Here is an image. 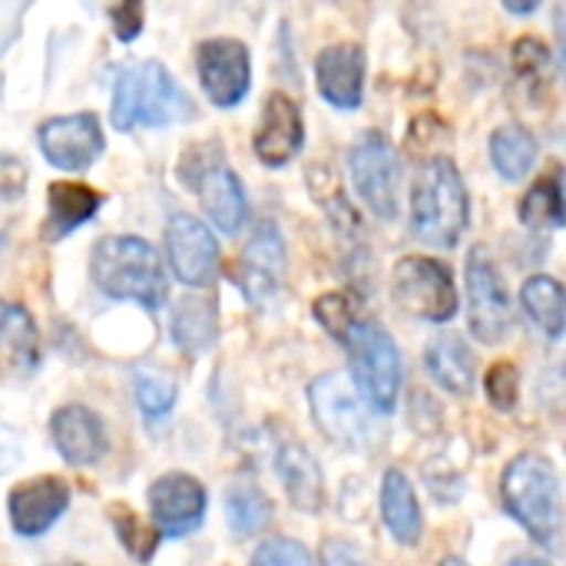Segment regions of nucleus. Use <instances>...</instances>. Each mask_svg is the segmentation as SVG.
<instances>
[{"instance_id":"31","label":"nucleus","mask_w":566,"mask_h":566,"mask_svg":"<svg viewBox=\"0 0 566 566\" xmlns=\"http://www.w3.org/2000/svg\"><path fill=\"white\" fill-rule=\"evenodd\" d=\"M109 521H113L116 537L123 541V547L133 554V560L149 564L153 554H156V547H159V534H156L153 527H146L143 517H136V514H133L129 507H123V504H116V507L109 511Z\"/></svg>"},{"instance_id":"9","label":"nucleus","mask_w":566,"mask_h":566,"mask_svg":"<svg viewBox=\"0 0 566 566\" xmlns=\"http://www.w3.org/2000/svg\"><path fill=\"white\" fill-rule=\"evenodd\" d=\"M348 172L365 199V206L378 219H395L398 216V199H401V163L395 146L381 133H365L352 149H348Z\"/></svg>"},{"instance_id":"42","label":"nucleus","mask_w":566,"mask_h":566,"mask_svg":"<svg viewBox=\"0 0 566 566\" xmlns=\"http://www.w3.org/2000/svg\"><path fill=\"white\" fill-rule=\"evenodd\" d=\"M441 566H468V564H464L461 557H444V560H441Z\"/></svg>"},{"instance_id":"30","label":"nucleus","mask_w":566,"mask_h":566,"mask_svg":"<svg viewBox=\"0 0 566 566\" xmlns=\"http://www.w3.org/2000/svg\"><path fill=\"white\" fill-rule=\"evenodd\" d=\"M315 318L322 322V328L332 338L345 342L348 332L365 318V305L355 292H332V295H322L315 302Z\"/></svg>"},{"instance_id":"20","label":"nucleus","mask_w":566,"mask_h":566,"mask_svg":"<svg viewBox=\"0 0 566 566\" xmlns=\"http://www.w3.org/2000/svg\"><path fill=\"white\" fill-rule=\"evenodd\" d=\"M275 471L282 478V488L292 501V507L305 514H318L325 507V481L318 461L295 441L282 444L275 454Z\"/></svg>"},{"instance_id":"27","label":"nucleus","mask_w":566,"mask_h":566,"mask_svg":"<svg viewBox=\"0 0 566 566\" xmlns=\"http://www.w3.org/2000/svg\"><path fill=\"white\" fill-rule=\"evenodd\" d=\"M226 514L239 537L259 534L272 524V504L252 481H235L226 491Z\"/></svg>"},{"instance_id":"35","label":"nucleus","mask_w":566,"mask_h":566,"mask_svg":"<svg viewBox=\"0 0 566 566\" xmlns=\"http://www.w3.org/2000/svg\"><path fill=\"white\" fill-rule=\"evenodd\" d=\"M484 391L497 411H511L517 405V368L511 361H501L488 371Z\"/></svg>"},{"instance_id":"18","label":"nucleus","mask_w":566,"mask_h":566,"mask_svg":"<svg viewBox=\"0 0 566 566\" xmlns=\"http://www.w3.org/2000/svg\"><path fill=\"white\" fill-rule=\"evenodd\" d=\"M50 434H53V444H56L60 458L66 464H76V468L96 464L109 448L103 418L96 411L83 408V405H63L60 411H53Z\"/></svg>"},{"instance_id":"4","label":"nucleus","mask_w":566,"mask_h":566,"mask_svg":"<svg viewBox=\"0 0 566 566\" xmlns=\"http://www.w3.org/2000/svg\"><path fill=\"white\" fill-rule=\"evenodd\" d=\"M411 226L428 245H458L468 229V189L448 156H431L411 186Z\"/></svg>"},{"instance_id":"38","label":"nucleus","mask_w":566,"mask_h":566,"mask_svg":"<svg viewBox=\"0 0 566 566\" xmlns=\"http://www.w3.org/2000/svg\"><path fill=\"white\" fill-rule=\"evenodd\" d=\"M322 560H325V566H368L361 551L348 541H325Z\"/></svg>"},{"instance_id":"5","label":"nucleus","mask_w":566,"mask_h":566,"mask_svg":"<svg viewBox=\"0 0 566 566\" xmlns=\"http://www.w3.org/2000/svg\"><path fill=\"white\" fill-rule=\"evenodd\" d=\"M342 345L348 348V361H352L348 378L358 388V395L375 411L391 415L401 395V352L395 338L371 318H361Z\"/></svg>"},{"instance_id":"14","label":"nucleus","mask_w":566,"mask_h":566,"mask_svg":"<svg viewBox=\"0 0 566 566\" xmlns=\"http://www.w3.org/2000/svg\"><path fill=\"white\" fill-rule=\"evenodd\" d=\"M40 153L56 169H86L103 153V129L93 113L53 116L36 129Z\"/></svg>"},{"instance_id":"19","label":"nucleus","mask_w":566,"mask_h":566,"mask_svg":"<svg viewBox=\"0 0 566 566\" xmlns=\"http://www.w3.org/2000/svg\"><path fill=\"white\" fill-rule=\"evenodd\" d=\"M318 90L338 109H358L365 96V50L355 43H338L322 50L318 63Z\"/></svg>"},{"instance_id":"17","label":"nucleus","mask_w":566,"mask_h":566,"mask_svg":"<svg viewBox=\"0 0 566 566\" xmlns=\"http://www.w3.org/2000/svg\"><path fill=\"white\" fill-rule=\"evenodd\" d=\"M305 143V119L302 109L292 96L285 93H269L259 129H255V156L265 166H285L295 159V153Z\"/></svg>"},{"instance_id":"3","label":"nucleus","mask_w":566,"mask_h":566,"mask_svg":"<svg viewBox=\"0 0 566 566\" xmlns=\"http://www.w3.org/2000/svg\"><path fill=\"white\" fill-rule=\"evenodd\" d=\"M501 491H504V504H507L511 517L537 544L557 551L560 531H564L557 468L544 454H521L507 464Z\"/></svg>"},{"instance_id":"6","label":"nucleus","mask_w":566,"mask_h":566,"mask_svg":"<svg viewBox=\"0 0 566 566\" xmlns=\"http://www.w3.org/2000/svg\"><path fill=\"white\" fill-rule=\"evenodd\" d=\"M179 179L186 182V189L199 192L202 209L209 212L216 229H222L226 235L242 229L249 199L242 192L239 176L226 166L219 143H202V146L189 149L179 163Z\"/></svg>"},{"instance_id":"32","label":"nucleus","mask_w":566,"mask_h":566,"mask_svg":"<svg viewBox=\"0 0 566 566\" xmlns=\"http://www.w3.org/2000/svg\"><path fill=\"white\" fill-rule=\"evenodd\" d=\"M133 388H136V405H139V411L146 418H163L176 405V381L169 375L156 371V368L139 371Z\"/></svg>"},{"instance_id":"12","label":"nucleus","mask_w":566,"mask_h":566,"mask_svg":"<svg viewBox=\"0 0 566 566\" xmlns=\"http://www.w3.org/2000/svg\"><path fill=\"white\" fill-rule=\"evenodd\" d=\"M235 282H239L242 295L259 308H265L279 298V292L285 285V245H282L279 226L262 222L255 229V235L249 239V245L239 255Z\"/></svg>"},{"instance_id":"24","label":"nucleus","mask_w":566,"mask_h":566,"mask_svg":"<svg viewBox=\"0 0 566 566\" xmlns=\"http://www.w3.org/2000/svg\"><path fill=\"white\" fill-rule=\"evenodd\" d=\"M99 202H103V196L93 192L83 182H50V192H46V206H50L46 235L50 239L70 235L73 229H80L83 222H90L96 216Z\"/></svg>"},{"instance_id":"22","label":"nucleus","mask_w":566,"mask_h":566,"mask_svg":"<svg viewBox=\"0 0 566 566\" xmlns=\"http://www.w3.org/2000/svg\"><path fill=\"white\" fill-rule=\"evenodd\" d=\"M381 517L398 544L415 547L421 541V531H424L421 507H418L411 481L398 468H391L381 481Z\"/></svg>"},{"instance_id":"33","label":"nucleus","mask_w":566,"mask_h":566,"mask_svg":"<svg viewBox=\"0 0 566 566\" xmlns=\"http://www.w3.org/2000/svg\"><path fill=\"white\" fill-rule=\"evenodd\" d=\"M252 566H312V557H308V551H305L298 541L272 537V541H265V544L255 551Z\"/></svg>"},{"instance_id":"15","label":"nucleus","mask_w":566,"mask_h":566,"mask_svg":"<svg viewBox=\"0 0 566 566\" xmlns=\"http://www.w3.org/2000/svg\"><path fill=\"white\" fill-rule=\"evenodd\" d=\"M149 511L166 537H186L206 517V491L189 474H163L149 488Z\"/></svg>"},{"instance_id":"10","label":"nucleus","mask_w":566,"mask_h":566,"mask_svg":"<svg viewBox=\"0 0 566 566\" xmlns=\"http://www.w3.org/2000/svg\"><path fill=\"white\" fill-rule=\"evenodd\" d=\"M468 315L474 338L488 345L504 342L514 328V305L507 285L481 245H474L468 255Z\"/></svg>"},{"instance_id":"13","label":"nucleus","mask_w":566,"mask_h":566,"mask_svg":"<svg viewBox=\"0 0 566 566\" xmlns=\"http://www.w3.org/2000/svg\"><path fill=\"white\" fill-rule=\"evenodd\" d=\"M196 66H199V83L216 106H235L249 93L252 60H249L245 43L232 36L206 40L196 50Z\"/></svg>"},{"instance_id":"16","label":"nucleus","mask_w":566,"mask_h":566,"mask_svg":"<svg viewBox=\"0 0 566 566\" xmlns=\"http://www.w3.org/2000/svg\"><path fill=\"white\" fill-rule=\"evenodd\" d=\"M66 504H70L66 481L46 474V478L17 484L7 497V514L20 537H40L63 517Z\"/></svg>"},{"instance_id":"28","label":"nucleus","mask_w":566,"mask_h":566,"mask_svg":"<svg viewBox=\"0 0 566 566\" xmlns=\"http://www.w3.org/2000/svg\"><path fill=\"white\" fill-rule=\"evenodd\" d=\"M524 308L527 315L551 335V338H560L564 335V289L557 279L551 275H534L524 282Z\"/></svg>"},{"instance_id":"8","label":"nucleus","mask_w":566,"mask_h":566,"mask_svg":"<svg viewBox=\"0 0 566 566\" xmlns=\"http://www.w3.org/2000/svg\"><path fill=\"white\" fill-rule=\"evenodd\" d=\"M308 401H312V415L325 438H332L335 444H342L348 451H361L368 444L371 421H368L358 388L352 385V378L345 371H328V375L315 378L308 388Z\"/></svg>"},{"instance_id":"23","label":"nucleus","mask_w":566,"mask_h":566,"mask_svg":"<svg viewBox=\"0 0 566 566\" xmlns=\"http://www.w3.org/2000/svg\"><path fill=\"white\" fill-rule=\"evenodd\" d=\"M424 361H428L431 378H434L444 391L461 395V398L474 391L478 365H474L471 348H468L458 335H438V338L428 345Z\"/></svg>"},{"instance_id":"11","label":"nucleus","mask_w":566,"mask_h":566,"mask_svg":"<svg viewBox=\"0 0 566 566\" xmlns=\"http://www.w3.org/2000/svg\"><path fill=\"white\" fill-rule=\"evenodd\" d=\"M166 252H169V265L176 272L179 282L192 285V289H206L216 282L219 275V242L209 232V226H202L196 216L189 212H172L166 222Z\"/></svg>"},{"instance_id":"2","label":"nucleus","mask_w":566,"mask_h":566,"mask_svg":"<svg viewBox=\"0 0 566 566\" xmlns=\"http://www.w3.org/2000/svg\"><path fill=\"white\" fill-rule=\"evenodd\" d=\"M90 275L103 295L119 302H136L143 308H159L169 292V279L159 252L136 235L99 239L90 259Z\"/></svg>"},{"instance_id":"7","label":"nucleus","mask_w":566,"mask_h":566,"mask_svg":"<svg viewBox=\"0 0 566 566\" xmlns=\"http://www.w3.org/2000/svg\"><path fill=\"white\" fill-rule=\"evenodd\" d=\"M391 292L401 312L421 322H448L458 312V289L444 262L408 255L391 272Z\"/></svg>"},{"instance_id":"43","label":"nucleus","mask_w":566,"mask_h":566,"mask_svg":"<svg viewBox=\"0 0 566 566\" xmlns=\"http://www.w3.org/2000/svg\"><path fill=\"white\" fill-rule=\"evenodd\" d=\"M53 566H80V564H53Z\"/></svg>"},{"instance_id":"25","label":"nucleus","mask_w":566,"mask_h":566,"mask_svg":"<svg viewBox=\"0 0 566 566\" xmlns=\"http://www.w3.org/2000/svg\"><path fill=\"white\" fill-rule=\"evenodd\" d=\"M219 335V308L212 298L189 295L172 312V338L186 355H202L216 345Z\"/></svg>"},{"instance_id":"40","label":"nucleus","mask_w":566,"mask_h":566,"mask_svg":"<svg viewBox=\"0 0 566 566\" xmlns=\"http://www.w3.org/2000/svg\"><path fill=\"white\" fill-rule=\"evenodd\" d=\"M507 566H551L547 560H541V557H517V560H511Z\"/></svg>"},{"instance_id":"34","label":"nucleus","mask_w":566,"mask_h":566,"mask_svg":"<svg viewBox=\"0 0 566 566\" xmlns=\"http://www.w3.org/2000/svg\"><path fill=\"white\" fill-rule=\"evenodd\" d=\"M514 70L527 80H547L551 73V50L534 40V36H524L514 43Z\"/></svg>"},{"instance_id":"26","label":"nucleus","mask_w":566,"mask_h":566,"mask_svg":"<svg viewBox=\"0 0 566 566\" xmlns=\"http://www.w3.org/2000/svg\"><path fill=\"white\" fill-rule=\"evenodd\" d=\"M491 159H494V169L504 179H511V182L524 179L534 169V163H537V139H534V133L527 126H521V123L501 126L494 133V139H491Z\"/></svg>"},{"instance_id":"39","label":"nucleus","mask_w":566,"mask_h":566,"mask_svg":"<svg viewBox=\"0 0 566 566\" xmlns=\"http://www.w3.org/2000/svg\"><path fill=\"white\" fill-rule=\"evenodd\" d=\"M20 461V441L13 431L0 428V471H10Z\"/></svg>"},{"instance_id":"1","label":"nucleus","mask_w":566,"mask_h":566,"mask_svg":"<svg viewBox=\"0 0 566 566\" xmlns=\"http://www.w3.org/2000/svg\"><path fill=\"white\" fill-rule=\"evenodd\" d=\"M196 116L192 96L176 83V76L156 63H129L113 83V126L129 133L136 126H172Z\"/></svg>"},{"instance_id":"36","label":"nucleus","mask_w":566,"mask_h":566,"mask_svg":"<svg viewBox=\"0 0 566 566\" xmlns=\"http://www.w3.org/2000/svg\"><path fill=\"white\" fill-rule=\"evenodd\" d=\"M109 20H113V33H116L119 40L129 43V40L139 36L143 20H146V10H143V3H136V0H126V3H119V7L109 10Z\"/></svg>"},{"instance_id":"29","label":"nucleus","mask_w":566,"mask_h":566,"mask_svg":"<svg viewBox=\"0 0 566 566\" xmlns=\"http://www.w3.org/2000/svg\"><path fill=\"white\" fill-rule=\"evenodd\" d=\"M521 219L531 229H560L564 226V192H560V169L544 176L521 202Z\"/></svg>"},{"instance_id":"37","label":"nucleus","mask_w":566,"mask_h":566,"mask_svg":"<svg viewBox=\"0 0 566 566\" xmlns=\"http://www.w3.org/2000/svg\"><path fill=\"white\" fill-rule=\"evenodd\" d=\"M27 186V166L17 156L0 153V199H20Z\"/></svg>"},{"instance_id":"41","label":"nucleus","mask_w":566,"mask_h":566,"mask_svg":"<svg viewBox=\"0 0 566 566\" xmlns=\"http://www.w3.org/2000/svg\"><path fill=\"white\" fill-rule=\"evenodd\" d=\"M507 10H511V13H531V10H537V3H514V0H511Z\"/></svg>"},{"instance_id":"21","label":"nucleus","mask_w":566,"mask_h":566,"mask_svg":"<svg viewBox=\"0 0 566 566\" xmlns=\"http://www.w3.org/2000/svg\"><path fill=\"white\" fill-rule=\"evenodd\" d=\"M40 361V335L30 312L0 302V375H30Z\"/></svg>"}]
</instances>
